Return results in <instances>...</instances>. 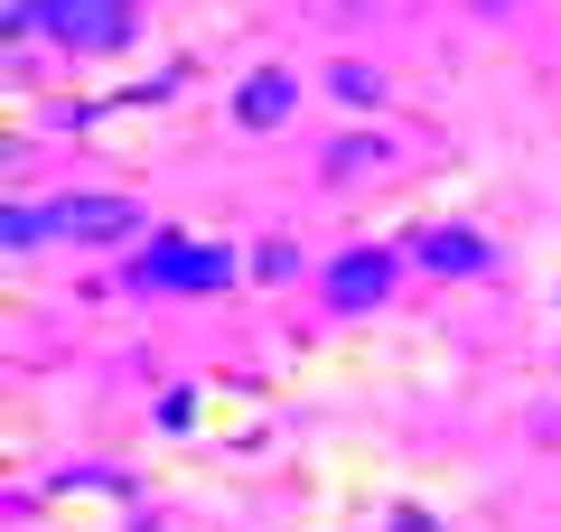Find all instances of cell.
<instances>
[{
  "label": "cell",
  "instance_id": "cell-6",
  "mask_svg": "<svg viewBox=\"0 0 561 532\" xmlns=\"http://www.w3.org/2000/svg\"><path fill=\"white\" fill-rule=\"evenodd\" d=\"M383 290H393V253H346L337 271H328V299H337V309H375Z\"/></svg>",
  "mask_w": 561,
  "mask_h": 532
},
{
  "label": "cell",
  "instance_id": "cell-5",
  "mask_svg": "<svg viewBox=\"0 0 561 532\" xmlns=\"http://www.w3.org/2000/svg\"><path fill=\"white\" fill-rule=\"evenodd\" d=\"M290 103H300L290 66H262V76H243V94H234V122H243V131H272V122H290Z\"/></svg>",
  "mask_w": 561,
  "mask_h": 532
},
{
  "label": "cell",
  "instance_id": "cell-3",
  "mask_svg": "<svg viewBox=\"0 0 561 532\" xmlns=\"http://www.w3.org/2000/svg\"><path fill=\"white\" fill-rule=\"evenodd\" d=\"M28 20H38L57 47H76V57L131 47V0H28Z\"/></svg>",
  "mask_w": 561,
  "mask_h": 532
},
{
  "label": "cell",
  "instance_id": "cell-1",
  "mask_svg": "<svg viewBox=\"0 0 561 532\" xmlns=\"http://www.w3.org/2000/svg\"><path fill=\"white\" fill-rule=\"evenodd\" d=\"M103 243V234H140L131 197H47V206H10L0 216V243L10 253H38V243Z\"/></svg>",
  "mask_w": 561,
  "mask_h": 532
},
{
  "label": "cell",
  "instance_id": "cell-7",
  "mask_svg": "<svg viewBox=\"0 0 561 532\" xmlns=\"http://www.w3.org/2000/svg\"><path fill=\"white\" fill-rule=\"evenodd\" d=\"M328 94H337V103H375V94H383V76L346 57V66H328Z\"/></svg>",
  "mask_w": 561,
  "mask_h": 532
},
{
  "label": "cell",
  "instance_id": "cell-2",
  "mask_svg": "<svg viewBox=\"0 0 561 532\" xmlns=\"http://www.w3.org/2000/svg\"><path fill=\"white\" fill-rule=\"evenodd\" d=\"M243 262L225 253V243H179V234H160V243H140L131 253V290H225Z\"/></svg>",
  "mask_w": 561,
  "mask_h": 532
},
{
  "label": "cell",
  "instance_id": "cell-4",
  "mask_svg": "<svg viewBox=\"0 0 561 532\" xmlns=\"http://www.w3.org/2000/svg\"><path fill=\"white\" fill-rule=\"evenodd\" d=\"M431 271H449V280H478V271H496V243L486 234H468V224H431V234L412 243Z\"/></svg>",
  "mask_w": 561,
  "mask_h": 532
},
{
  "label": "cell",
  "instance_id": "cell-8",
  "mask_svg": "<svg viewBox=\"0 0 561 532\" xmlns=\"http://www.w3.org/2000/svg\"><path fill=\"white\" fill-rule=\"evenodd\" d=\"M383 140H337V150H328V177H356V169H383Z\"/></svg>",
  "mask_w": 561,
  "mask_h": 532
}]
</instances>
